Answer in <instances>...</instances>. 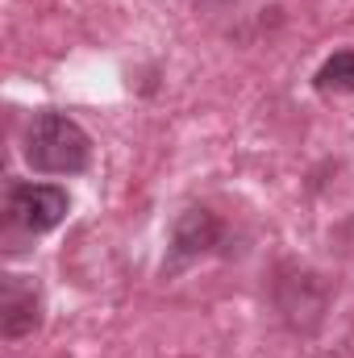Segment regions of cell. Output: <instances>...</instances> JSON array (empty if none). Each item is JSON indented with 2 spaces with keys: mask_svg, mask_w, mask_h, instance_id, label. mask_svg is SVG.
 Masks as SVG:
<instances>
[{
  "mask_svg": "<svg viewBox=\"0 0 354 358\" xmlns=\"http://www.w3.org/2000/svg\"><path fill=\"white\" fill-rule=\"evenodd\" d=\"M21 155L38 176H80L92 163V138L63 113H38L25 125Z\"/></svg>",
  "mask_w": 354,
  "mask_h": 358,
  "instance_id": "1",
  "label": "cell"
},
{
  "mask_svg": "<svg viewBox=\"0 0 354 358\" xmlns=\"http://www.w3.org/2000/svg\"><path fill=\"white\" fill-rule=\"evenodd\" d=\"M67 208H71V200L55 183H13V192H8V213L29 234H50L55 225H63Z\"/></svg>",
  "mask_w": 354,
  "mask_h": 358,
  "instance_id": "2",
  "label": "cell"
},
{
  "mask_svg": "<svg viewBox=\"0 0 354 358\" xmlns=\"http://www.w3.org/2000/svg\"><path fill=\"white\" fill-rule=\"evenodd\" d=\"M42 321V300H38V283H25L21 275L4 279L0 292V334L4 338H25L34 334Z\"/></svg>",
  "mask_w": 354,
  "mask_h": 358,
  "instance_id": "3",
  "label": "cell"
},
{
  "mask_svg": "<svg viewBox=\"0 0 354 358\" xmlns=\"http://www.w3.org/2000/svg\"><path fill=\"white\" fill-rule=\"evenodd\" d=\"M217 234H221V225L213 221V213L187 208V213L179 217V225H176V250L183 255V259H192V255H200L204 246H213Z\"/></svg>",
  "mask_w": 354,
  "mask_h": 358,
  "instance_id": "4",
  "label": "cell"
},
{
  "mask_svg": "<svg viewBox=\"0 0 354 358\" xmlns=\"http://www.w3.org/2000/svg\"><path fill=\"white\" fill-rule=\"evenodd\" d=\"M313 84H317V92H354V50L330 55V59L317 67Z\"/></svg>",
  "mask_w": 354,
  "mask_h": 358,
  "instance_id": "5",
  "label": "cell"
}]
</instances>
